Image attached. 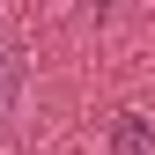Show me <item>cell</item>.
<instances>
[{
  "instance_id": "cell-2",
  "label": "cell",
  "mask_w": 155,
  "mask_h": 155,
  "mask_svg": "<svg viewBox=\"0 0 155 155\" xmlns=\"http://www.w3.org/2000/svg\"><path fill=\"white\" fill-rule=\"evenodd\" d=\"M15 104H22V45L0 30V118H8Z\"/></svg>"
},
{
  "instance_id": "cell-1",
  "label": "cell",
  "mask_w": 155,
  "mask_h": 155,
  "mask_svg": "<svg viewBox=\"0 0 155 155\" xmlns=\"http://www.w3.org/2000/svg\"><path fill=\"white\" fill-rule=\"evenodd\" d=\"M111 155H155V126L140 111H111Z\"/></svg>"
}]
</instances>
